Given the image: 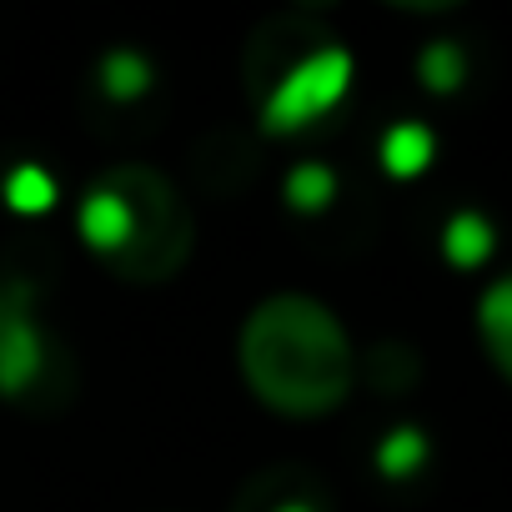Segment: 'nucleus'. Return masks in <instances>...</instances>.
Wrapping results in <instances>:
<instances>
[{"instance_id": "nucleus-1", "label": "nucleus", "mask_w": 512, "mask_h": 512, "mask_svg": "<svg viewBox=\"0 0 512 512\" xmlns=\"http://www.w3.org/2000/svg\"><path fill=\"white\" fill-rule=\"evenodd\" d=\"M236 367L256 402L292 422L332 417L362 377V357L342 317L302 292H277L246 312Z\"/></svg>"}, {"instance_id": "nucleus-2", "label": "nucleus", "mask_w": 512, "mask_h": 512, "mask_svg": "<svg viewBox=\"0 0 512 512\" xmlns=\"http://www.w3.org/2000/svg\"><path fill=\"white\" fill-rule=\"evenodd\" d=\"M76 231L96 262L131 287L171 282L196 246L181 186L146 161L106 166L76 201Z\"/></svg>"}, {"instance_id": "nucleus-3", "label": "nucleus", "mask_w": 512, "mask_h": 512, "mask_svg": "<svg viewBox=\"0 0 512 512\" xmlns=\"http://www.w3.org/2000/svg\"><path fill=\"white\" fill-rule=\"evenodd\" d=\"M241 86L267 131L292 136L337 111L352 86V51L307 11L267 16L241 51Z\"/></svg>"}, {"instance_id": "nucleus-4", "label": "nucleus", "mask_w": 512, "mask_h": 512, "mask_svg": "<svg viewBox=\"0 0 512 512\" xmlns=\"http://www.w3.org/2000/svg\"><path fill=\"white\" fill-rule=\"evenodd\" d=\"M477 337L497 377L512 382V272L487 282V292L477 297Z\"/></svg>"}, {"instance_id": "nucleus-5", "label": "nucleus", "mask_w": 512, "mask_h": 512, "mask_svg": "<svg viewBox=\"0 0 512 512\" xmlns=\"http://www.w3.org/2000/svg\"><path fill=\"white\" fill-rule=\"evenodd\" d=\"M382 156H387V171L412 176V171H422V166H427V156H432V136H427L422 126H397V131L387 136Z\"/></svg>"}, {"instance_id": "nucleus-6", "label": "nucleus", "mask_w": 512, "mask_h": 512, "mask_svg": "<svg viewBox=\"0 0 512 512\" xmlns=\"http://www.w3.org/2000/svg\"><path fill=\"white\" fill-rule=\"evenodd\" d=\"M332 191H337V181H332L327 166H297L292 181H287V201L297 211H322L332 201Z\"/></svg>"}, {"instance_id": "nucleus-7", "label": "nucleus", "mask_w": 512, "mask_h": 512, "mask_svg": "<svg viewBox=\"0 0 512 512\" xmlns=\"http://www.w3.org/2000/svg\"><path fill=\"white\" fill-rule=\"evenodd\" d=\"M447 256H452L457 267L482 262V256H487V221L482 216H457L447 226Z\"/></svg>"}, {"instance_id": "nucleus-8", "label": "nucleus", "mask_w": 512, "mask_h": 512, "mask_svg": "<svg viewBox=\"0 0 512 512\" xmlns=\"http://www.w3.org/2000/svg\"><path fill=\"white\" fill-rule=\"evenodd\" d=\"M422 76H427L432 91H452L457 76H462V56H457L452 46H432V51L422 56Z\"/></svg>"}, {"instance_id": "nucleus-9", "label": "nucleus", "mask_w": 512, "mask_h": 512, "mask_svg": "<svg viewBox=\"0 0 512 512\" xmlns=\"http://www.w3.org/2000/svg\"><path fill=\"white\" fill-rule=\"evenodd\" d=\"M246 512H317L307 497H297L287 482H267L262 492H256V502L246 507Z\"/></svg>"}]
</instances>
